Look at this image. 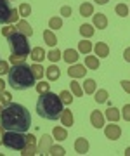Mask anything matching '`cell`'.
Here are the masks:
<instances>
[{"mask_svg": "<svg viewBox=\"0 0 130 156\" xmlns=\"http://www.w3.org/2000/svg\"><path fill=\"white\" fill-rule=\"evenodd\" d=\"M80 14L83 17H89L94 14V7H92V4H89V2H85V4H82L80 5Z\"/></svg>", "mask_w": 130, "mask_h": 156, "instance_id": "obj_21", "label": "cell"}, {"mask_svg": "<svg viewBox=\"0 0 130 156\" xmlns=\"http://www.w3.org/2000/svg\"><path fill=\"white\" fill-rule=\"evenodd\" d=\"M49 28L61 30L62 28V19H61V17H51V21H49Z\"/></svg>", "mask_w": 130, "mask_h": 156, "instance_id": "obj_29", "label": "cell"}, {"mask_svg": "<svg viewBox=\"0 0 130 156\" xmlns=\"http://www.w3.org/2000/svg\"><path fill=\"white\" fill-rule=\"evenodd\" d=\"M44 40H45V42H47V45H51V47H54V45L57 44L56 35L52 33L51 30H45V31H44Z\"/></svg>", "mask_w": 130, "mask_h": 156, "instance_id": "obj_24", "label": "cell"}, {"mask_svg": "<svg viewBox=\"0 0 130 156\" xmlns=\"http://www.w3.org/2000/svg\"><path fill=\"white\" fill-rule=\"evenodd\" d=\"M59 97H61V101L64 102V104H71V102H73V97H71V92H68V90H62Z\"/></svg>", "mask_w": 130, "mask_h": 156, "instance_id": "obj_34", "label": "cell"}, {"mask_svg": "<svg viewBox=\"0 0 130 156\" xmlns=\"http://www.w3.org/2000/svg\"><path fill=\"white\" fill-rule=\"evenodd\" d=\"M62 102L61 97L51 90H47L44 94H40L38 101H37V113H38V116L45 118V120H59L62 115Z\"/></svg>", "mask_w": 130, "mask_h": 156, "instance_id": "obj_2", "label": "cell"}, {"mask_svg": "<svg viewBox=\"0 0 130 156\" xmlns=\"http://www.w3.org/2000/svg\"><path fill=\"white\" fill-rule=\"evenodd\" d=\"M96 2H97V4H101V5H102V4H107L109 0H96Z\"/></svg>", "mask_w": 130, "mask_h": 156, "instance_id": "obj_49", "label": "cell"}, {"mask_svg": "<svg viewBox=\"0 0 130 156\" xmlns=\"http://www.w3.org/2000/svg\"><path fill=\"white\" fill-rule=\"evenodd\" d=\"M47 90H49V83H47V82L37 83V92H38V94H44V92H47Z\"/></svg>", "mask_w": 130, "mask_h": 156, "instance_id": "obj_38", "label": "cell"}, {"mask_svg": "<svg viewBox=\"0 0 130 156\" xmlns=\"http://www.w3.org/2000/svg\"><path fill=\"white\" fill-rule=\"evenodd\" d=\"M38 153V147H37V139H35L33 134H28V142H26V147L21 151L23 156H33Z\"/></svg>", "mask_w": 130, "mask_h": 156, "instance_id": "obj_7", "label": "cell"}, {"mask_svg": "<svg viewBox=\"0 0 130 156\" xmlns=\"http://www.w3.org/2000/svg\"><path fill=\"white\" fill-rule=\"evenodd\" d=\"M92 50V44L89 42V40H82V42H78V52H82V54H90Z\"/></svg>", "mask_w": 130, "mask_h": 156, "instance_id": "obj_22", "label": "cell"}, {"mask_svg": "<svg viewBox=\"0 0 130 156\" xmlns=\"http://www.w3.org/2000/svg\"><path fill=\"white\" fill-rule=\"evenodd\" d=\"M2 109H4V108H2V102H0V113H2Z\"/></svg>", "mask_w": 130, "mask_h": 156, "instance_id": "obj_51", "label": "cell"}, {"mask_svg": "<svg viewBox=\"0 0 130 156\" xmlns=\"http://www.w3.org/2000/svg\"><path fill=\"white\" fill-rule=\"evenodd\" d=\"M30 56H31V59H33L35 62H42L45 59V50L42 49V47H35V49L30 52Z\"/></svg>", "mask_w": 130, "mask_h": 156, "instance_id": "obj_14", "label": "cell"}, {"mask_svg": "<svg viewBox=\"0 0 130 156\" xmlns=\"http://www.w3.org/2000/svg\"><path fill=\"white\" fill-rule=\"evenodd\" d=\"M75 151H76L78 154H85V153H89V140L83 139V137L76 139V140H75Z\"/></svg>", "mask_w": 130, "mask_h": 156, "instance_id": "obj_11", "label": "cell"}, {"mask_svg": "<svg viewBox=\"0 0 130 156\" xmlns=\"http://www.w3.org/2000/svg\"><path fill=\"white\" fill-rule=\"evenodd\" d=\"M11 97H12V95L9 94V92H5V90H2V92H0V102H2L4 106H7V104L11 102Z\"/></svg>", "mask_w": 130, "mask_h": 156, "instance_id": "obj_37", "label": "cell"}, {"mask_svg": "<svg viewBox=\"0 0 130 156\" xmlns=\"http://www.w3.org/2000/svg\"><path fill=\"white\" fill-rule=\"evenodd\" d=\"M120 83H121V87H123L125 92H128V94H130V82H128V80H121Z\"/></svg>", "mask_w": 130, "mask_h": 156, "instance_id": "obj_44", "label": "cell"}, {"mask_svg": "<svg viewBox=\"0 0 130 156\" xmlns=\"http://www.w3.org/2000/svg\"><path fill=\"white\" fill-rule=\"evenodd\" d=\"M125 154H127V156H130V147H127V151H125Z\"/></svg>", "mask_w": 130, "mask_h": 156, "instance_id": "obj_50", "label": "cell"}, {"mask_svg": "<svg viewBox=\"0 0 130 156\" xmlns=\"http://www.w3.org/2000/svg\"><path fill=\"white\" fill-rule=\"evenodd\" d=\"M114 12H116L118 16L125 17V16H128L130 9H128V5H127V4H118V5L114 7Z\"/></svg>", "mask_w": 130, "mask_h": 156, "instance_id": "obj_28", "label": "cell"}, {"mask_svg": "<svg viewBox=\"0 0 130 156\" xmlns=\"http://www.w3.org/2000/svg\"><path fill=\"white\" fill-rule=\"evenodd\" d=\"M61 123L62 125H66V127H71V125H73V113L69 111V109H62Z\"/></svg>", "mask_w": 130, "mask_h": 156, "instance_id": "obj_20", "label": "cell"}, {"mask_svg": "<svg viewBox=\"0 0 130 156\" xmlns=\"http://www.w3.org/2000/svg\"><path fill=\"white\" fill-rule=\"evenodd\" d=\"M31 69H33V75H35V78H37V80H40V78H42L44 75H45V71H44V68L40 66L38 62H35L33 66H31Z\"/></svg>", "mask_w": 130, "mask_h": 156, "instance_id": "obj_30", "label": "cell"}, {"mask_svg": "<svg viewBox=\"0 0 130 156\" xmlns=\"http://www.w3.org/2000/svg\"><path fill=\"white\" fill-rule=\"evenodd\" d=\"M14 31H17L16 26H5V28H2V35H4V37H11Z\"/></svg>", "mask_w": 130, "mask_h": 156, "instance_id": "obj_39", "label": "cell"}, {"mask_svg": "<svg viewBox=\"0 0 130 156\" xmlns=\"http://www.w3.org/2000/svg\"><path fill=\"white\" fill-rule=\"evenodd\" d=\"M7 44H9L11 54H14V56H30V52H31L28 37L19 31H14L11 37H7Z\"/></svg>", "mask_w": 130, "mask_h": 156, "instance_id": "obj_4", "label": "cell"}, {"mask_svg": "<svg viewBox=\"0 0 130 156\" xmlns=\"http://www.w3.org/2000/svg\"><path fill=\"white\" fill-rule=\"evenodd\" d=\"M52 134H54V137H56L57 140H64V139H68V132H66V128L56 127L54 130H52Z\"/></svg>", "mask_w": 130, "mask_h": 156, "instance_id": "obj_25", "label": "cell"}, {"mask_svg": "<svg viewBox=\"0 0 130 156\" xmlns=\"http://www.w3.org/2000/svg\"><path fill=\"white\" fill-rule=\"evenodd\" d=\"M49 154H52V156H64L66 154V151H64V147H61V146H51Z\"/></svg>", "mask_w": 130, "mask_h": 156, "instance_id": "obj_31", "label": "cell"}, {"mask_svg": "<svg viewBox=\"0 0 130 156\" xmlns=\"http://www.w3.org/2000/svg\"><path fill=\"white\" fill-rule=\"evenodd\" d=\"M51 146H52V139L45 134L44 137H42V139H40L38 153H42V154H49V149H51Z\"/></svg>", "mask_w": 130, "mask_h": 156, "instance_id": "obj_12", "label": "cell"}, {"mask_svg": "<svg viewBox=\"0 0 130 156\" xmlns=\"http://www.w3.org/2000/svg\"><path fill=\"white\" fill-rule=\"evenodd\" d=\"M37 82V78L33 75L31 66H28L26 62H19L9 69L7 73V83L11 85L14 90H26L31 89Z\"/></svg>", "mask_w": 130, "mask_h": 156, "instance_id": "obj_3", "label": "cell"}, {"mask_svg": "<svg viewBox=\"0 0 130 156\" xmlns=\"http://www.w3.org/2000/svg\"><path fill=\"white\" fill-rule=\"evenodd\" d=\"M61 16H64V17H69V16H71V7H68V5L62 7V9H61Z\"/></svg>", "mask_w": 130, "mask_h": 156, "instance_id": "obj_43", "label": "cell"}, {"mask_svg": "<svg viewBox=\"0 0 130 156\" xmlns=\"http://www.w3.org/2000/svg\"><path fill=\"white\" fill-rule=\"evenodd\" d=\"M104 134H106L107 139L116 140V139H120V135H121V128L116 125V122H111V125H107V127L104 128Z\"/></svg>", "mask_w": 130, "mask_h": 156, "instance_id": "obj_8", "label": "cell"}, {"mask_svg": "<svg viewBox=\"0 0 130 156\" xmlns=\"http://www.w3.org/2000/svg\"><path fill=\"white\" fill-rule=\"evenodd\" d=\"M17 17H19V11H12V14H11V17H9V23H14V21H17Z\"/></svg>", "mask_w": 130, "mask_h": 156, "instance_id": "obj_45", "label": "cell"}, {"mask_svg": "<svg viewBox=\"0 0 130 156\" xmlns=\"http://www.w3.org/2000/svg\"><path fill=\"white\" fill-rule=\"evenodd\" d=\"M85 66L89 68V69H97L99 68V59L87 54V57H85Z\"/></svg>", "mask_w": 130, "mask_h": 156, "instance_id": "obj_23", "label": "cell"}, {"mask_svg": "<svg viewBox=\"0 0 130 156\" xmlns=\"http://www.w3.org/2000/svg\"><path fill=\"white\" fill-rule=\"evenodd\" d=\"M24 59H26V56H14V54L11 56V62H14V64H19V62H24Z\"/></svg>", "mask_w": 130, "mask_h": 156, "instance_id": "obj_41", "label": "cell"}, {"mask_svg": "<svg viewBox=\"0 0 130 156\" xmlns=\"http://www.w3.org/2000/svg\"><path fill=\"white\" fill-rule=\"evenodd\" d=\"M17 11H19V14H21V16L28 17L30 14H31V5H30V4H21Z\"/></svg>", "mask_w": 130, "mask_h": 156, "instance_id": "obj_33", "label": "cell"}, {"mask_svg": "<svg viewBox=\"0 0 130 156\" xmlns=\"http://www.w3.org/2000/svg\"><path fill=\"white\" fill-rule=\"evenodd\" d=\"M47 57L51 59L52 62H56V61H59L61 59V50H57V49H52L49 54H47Z\"/></svg>", "mask_w": 130, "mask_h": 156, "instance_id": "obj_35", "label": "cell"}, {"mask_svg": "<svg viewBox=\"0 0 130 156\" xmlns=\"http://www.w3.org/2000/svg\"><path fill=\"white\" fill-rule=\"evenodd\" d=\"M121 116H123L125 122H130V104H125L123 106V115Z\"/></svg>", "mask_w": 130, "mask_h": 156, "instance_id": "obj_40", "label": "cell"}, {"mask_svg": "<svg viewBox=\"0 0 130 156\" xmlns=\"http://www.w3.org/2000/svg\"><path fill=\"white\" fill-rule=\"evenodd\" d=\"M62 57H64V61L69 62V64H73V62L78 61V52L75 49H66L64 50V54H62Z\"/></svg>", "mask_w": 130, "mask_h": 156, "instance_id": "obj_15", "label": "cell"}, {"mask_svg": "<svg viewBox=\"0 0 130 156\" xmlns=\"http://www.w3.org/2000/svg\"><path fill=\"white\" fill-rule=\"evenodd\" d=\"M12 5H11V0H0V24L4 23H9V17L12 14Z\"/></svg>", "mask_w": 130, "mask_h": 156, "instance_id": "obj_6", "label": "cell"}, {"mask_svg": "<svg viewBox=\"0 0 130 156\" xmlns=\"http://www.w3.org/2000/svg\"><path fill=\"white\" fill-rule=\"evenodd\" d=\"M83 92H87V94H94L96 92V82L92 78H89V80L83 82Z\"/></svg>", "mask_w": 130, "mask_h": 156, "instance_id": "obj_27", "label": "cell"}, {"mask_svg": "<svg viewBox=\"0 0 130 156\" xmlns=\"http://www.w3.org/2000/svg\"><path fill=\"white\" fill-rule=\"evenodd\" d=\"M94 26L99 30H104L107 26V17L104 14H94Z\"/></svg>", "mask_w": 130, "mask_h": 156, "instance_id": "obj_16", "label": "cell"}, {"mask_svg": "<svg viewBox=\"0 0 130 156\" xmlns=\"http://www.w3.org/2000/svg\"><path fill=\"white\" fill-rule=\"evenodd\" d=\"M104 115H102L101 111H97V109H94V111L90 113V122H92V125L96 128H102V125H104Z\"/></svg>", "mask_w": 130, "mask_h": 156, "instance_id": "obj_10", "label": "cell"}, {"mask_svg": "<svg viewBox=\"0 0 130 156\" xmlns=\"http://www.w3.org/2000/svg\"><path fill=\"white\" fill-rule=\"evenodd\" d=\"M80 33L85 38H90L92 35H94V26H90V24H82L80 26Z\"/></svg>", "mask_w": 130, "mask_h": 156, "instance_id": "obj_26", "label": "cell"}, {"mask_svg": "<svg viewBox=\"0 0 130 156\" xmlns=\"http://www.w3.org/2000/svg\"><path fill=\"white\" fill-rule=\"evenodd\" d=\"M123 57H125V61H127V62H130V47H128V49H125Z\"/></svg>", "mask_w": 130, "mask_h": 156, "instance_id": "obj_46", "label": "cell"}, {"mask_svg": "<svg viewBox=\"0 0 130 156\" xmlns=\"http://www.w3.org/2000/svg\"><path fill=\"white\" fill-rule=\"evenodd\" d=\"M9 64H7L5 61H0V75H4V73H9Z\"/></svg>", "mask_w": 130, "mask_h": 156, "instance_id": "obj_42", "label": "cell"}, {"mask_svg": "<svg viewBox=\"0 0 130 156\" xmlns=\"http://www.w3.org/2000/svg\"><path fill=\"white\" fill-rule=\"evenodd\" d=\"M104 116H106L109 122H116V123H118V120H120V111L116 109V108L109 106V108L106 109V115H104Z\"/></svg>", "mask_w": 130, "mask_h": 156, "instance_id": "obj_19", "label": "cell"}, {"mask_svg": "<svg viewBox=\"0 0 130 156\" xmlns=\"http://www.w3.org/2000/svg\"><path fill=\"white\" fill-rule=\"evenodd\" d=\"M28 142V134L26 132H14V130H5L2 144L14 151H23Z\"/></svg>", "mask_w": 130, "mask_h": 156, "instance_id": "obj_5", "label": "cell"}, {"mask_svg": "<svg viewBox=\"0 0 130 156\" xmlns=\"http://www.w3.org/2000/svg\"><path fill=\"white\" fill-rule=\"evenodd\" d=\"M4 89H5V82H4V80H0V92H2Z\"/></svg>", "mask_w": 130, "mask_h": 156, "instance_id": "obj_48", "label": "cell"}, {"mask_svg": "<svg viewBox=\"0 0 130 156\" xmlns=\"http://www.w3.org/2000/svg\"><path fill=\"white\" fill-rule=\"evenodd\" d=\"M94 50H96V54L99 57H107V56H109V47H107L104 42H99V44L94 47Z\"/></svg>", "mask_w": 130, "mask_h": 156, "instance_id": "obj_17", "label": "cell"}, {"mask_svg": "<svg viewBox=\"0 0 130 156\" xmlns=\"http://www.w3.org/2000/svg\"><path fill=\"white\" fill-rule=\"evenodd\" d=\"M16 28H17V31H19V33L26 35V37H31V35H33V28L30 26V23L26 21V19H23V21H19V24H17Z\"/></svg>", "mask_w": 130, "mask_h": 156, "instance_id": "obj_13", "label": "cell"}, {"mask_svg": "<svg viewBox=\"0 0 130 156\" xmlns=\"http://www.w3.org/2000/svg\"><path fill=\"white\" fill-rule=\"evenodd\" d=\"M2 140H4V127L0 125V146H2Z\"/></svg>", "mask_w": 130, "mask_h": 156, "instance_id": "obj_47", "label": "cell"}, {"mask_svg": "<svg viewBox=\"0 0 130 156\" xmlns=\"http://www.w3.org/2000/svg\"><path fill=\"white\" fill-rule=\"evenodd\" d=\"M96 101L97 102H106L107 101V90H97L96 92Z\"/></svg>", "mask_w": 130, "mask_h": 156, "instance_id": "obj_36", "label": "cell"}, {"mask_svg": "<svg viewBox=\"0 0 130 156\" xmlns=\"http://www.w3.org/2000/svg\"><path fill=\"white\" fill-rule=\"evenodd\" d=\"M59 75H61V69L57 66H49L47 68V80H51V82H56L57 78H59Z\"/></svg>", "mask_w": 130, "mask_h": 156, "instance_id": "obj_18", "label": "cell"}, {"mask_svg": "<svg viewBox=\"0 0 130 156\" xmlns=\"http://www.w3.org/2000/svg\"><path fill=\"white\" fill-rule=\"evenodd\" d=\"M0 125L4 127V130L28 132V128L31 127V115L23 104L9 102L0 113Z\"/></svg>", "mask_w": 130, "mask_h": 156, "instance_id": "obj_1", "label": "cell"}, {"mask_svg": "<svg viewBox=\"0 0 130 156\" xmlns=\"http://www.w3.org/2000/svg\"><path fill=\"white\" fill-rule=\"evenodd\" d=\"M85 73H87L85 66H82V64H76V62H75L73 66H71V68L68 69V75H69L71 78H75V80H76V78L85 76Z\"/></svg>", "mask_w": 130, "mask_h": 156, "instance_id": "obj_9", "label": "cell"}, {"mask_svg": "<svg viewBox=\"0 0 130 156\" xmlns=\"http://www.w3.org/2000/svg\"><path fill=\"white\" fill-rule=\"evenodd\" d=\"M71 92L75 94V97H82V94H83V90H82V87H80V83H76L75 82V78H73V82H71Z\"/></svg>", "mask_w": 130, "mask_h": 156, "instance_id": "obj_32", "label": "cell"}]
</instances>
